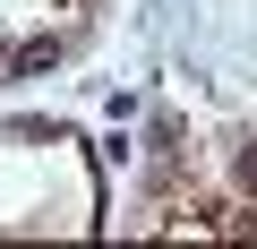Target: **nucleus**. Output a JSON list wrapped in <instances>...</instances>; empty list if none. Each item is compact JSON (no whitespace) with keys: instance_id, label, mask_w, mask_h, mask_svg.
<instances>
[{"instance_id":"obj_1","label":"nucleus","mask_w":257,"mask_h":249,"mask_svg":"<svg viewBox=\"0 0 257 249\" xmlns=\"http://www.w3.org/2000/svg\"><path fill=\"white\" fill-rule=\"evenodd\" d=\"M231 172H240V189H257V138H248V146L231 155Z\"/></svg>"}]
</instances>
